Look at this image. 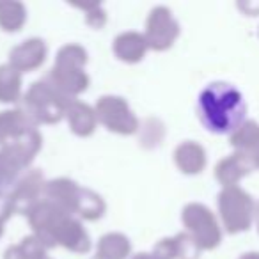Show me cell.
Segmentation results:
<instances>
[{
  "label": "cell",
  "mask_w": 259,
  "mask_h": 259,
  "mask_svg": "<svg viewBox=\"0 0 259 259\" xmlns=\"http://www.w3.org/2000/svg\"><path fill=\"white\" fill-rule=\"evenodd\" d=\"M23 98V75L11 64H0V103L11 105Z\"/></svg>",
  "instance_id": "14"
},
{
  "label": "cell",
  "mask_w": 259,
  "mask_h": 259,
  "mask_svg": "<svg viewBox=\"0 0 259 259\" xmlns=\"http://www.w3.org/2000/svg\"><path fill=\"white\" fill-rule=\"evenodd\" d=\"M73 101H75L73 98L64 94L45 76L41 80H36L23 94L22 110L37 126L55 124V122H61L62 119H66L68 108Z\"/></svg>",
  "instance_id": "5"
},
{
  "label": "cell",
  "mask_w": 259,
  "mask_h": 259,
  "mask_svg": "<svg viewBox=\"0 0 259 259\" xmlns=\"http://www.w3.org/2000/svg\"><path fill=\"white\" fill-rule=\"evenodd\" d=\"M45 199L57 204L64 211L78 217L80 220H89V222L101 219L107 209V204L100 194H96L91 188L80 187L76 181L69 178H57V180L47 181Z\"/></svg>",
  "instance_id": "4"
},
{
  "label": "cell",
  "mask_w": 259,
  "mask_h": 259,
  "mask_svg": "<svg viewBox=\"0 0 259 259\" xmlns=\"http://www.w3.org/2000/svg\"><path fill=\"white\" fill-rule=\"evenodd\" d=\"M178 34H180V25L165 6H156L149 11L144 30V37L148 41L149 50H167L172 47Z\"/></svg>",
  "instance_id": "9"
},
{
  "label": "cell",
  "mask_w": 259,
  "mask_h": 259,
  "mask_svg": "<svg viewBox=\"0 0 259 259\" xmlns=\"http://www.w3.org/2000/svg\"><path fill=\"white\" fill-rule=\"evenodd\" d=\"M71 6L82 9L85 15V23L93 29L100 30L107 25V11L100 2H71Z\"/></svg>",
  "instance_id": "18"
},
{
  "label": "cell",
  "mask_w": 259,
  "mask_h": 259,
  "mask_svg": "<svg viewBox=\"0 0 259 259\" xmlns=\"http://www.w3.org/2000/svg\"><path fill=\"white\" fill-rule=\"evenodd\" d=\"M96 255L101 259H128L132 257V241L126 234L112 231L98 240Z\"/></svg>",
  "instance_id": "13"
},
{
  "label": "cell",
  "mask_w": 259,
  "mask_h": 259,
  "mask_svg": "<svg viewBox=\"0 0 259 259\" xmlns=\"http://www.w3.org/2000/svg\"><path fill=\"white\" fill-rule=\"evenodd\" d=\"M45 259H52V257H45Z\"/></svg>",
  "instance_id": "23"
},
{
  "label": "cell",
  "mask_w": 259,
  "mask_h": 259,
  "mask_svg": "<svg viewBox=\"0 0 259 259\" xmlns=\"http://www.w3.org/2000/svg\"><path fill=\"white\" fill-rule=\"evenodd\" d=\"M25 217L29 220L32 234L47 248L64 247L76 254L89 252L91 238L82 220L64 211L48 199L37 202Z\"/></svg>",
  "instance_id": "2"
},
{
  "label": "cell",
  "mask_w": 259,
  "mask_h": 259,
  "mask_svg": "<svg viewBox=\"0 0 259 259\" xmlns=\"http://www.w3.org/2000/svg\"><path fill=\"white\" fill-rule=\"evenodd\" d=\"M27 23V8L18 0H0V29L18 32Z\"/></svg>",
  "instance_id": "15"
},
{
  "label": "cell",
  "mask_w": 259,
  "mask_h": 259,
  "mask_svg": "<svg viewBox=\"0 0 259 259\" xmlns=\"http://www.w3.org/2000/svg\"><path fill=\"white\" fill-rule=\"evenodd\" d=\"M91 259H101V257H98V255H93V257H91Z\"/></svg>",
  "instance_id": "22"
},
{
  "label": "cell",
  "mask_w": 259,
  "mask_h": 259,
  "mask_svg": "<svg viewBox=\"0 0 259 259\" xmlns=\"http://www.w3.org/2000/svg\"><path fill=\"white\" fill-rule=\"evenodd\" d=\"M47 43L41 37H29V39L13 47V50L9 52L8 64H11L13 68L18 69L23 75V73H30L34 69L41 68L43 62L47 61Z\"/></svg>",
  "instance_id": "10"
},
{
  "label": "cell",
  "mask_w": 259,
  "mask_h": 259,
  "mask_svg": "<svg viewBox=\"0 0 259 259\" xmlns=\"http://www.w3.org/2000/svg\"><path fill=\"white\" fill-rule=\"evenodd\" d=\"M174 160H176L178 167H180L183 172L194 174V172H199V169H201V165H202V153L195 144L185 142V144H180L176 148V151H174Z\"/></svg>",
  "instance_id": "17"
},
{
  "label": "cell",
  "mask_w": 259,
  "mask_h": 259,
  "mask_svg": "<svg viewBox=\"0 0 259 259\" xmlns=\"http://www.w3.org/2000/svg\"><path fill=\"white\" fill-rule=\"evenodd\" d=\"M66 121L68 126L76 137H91L98 128V117L96 110L91 105L83 103L80 100H75L68 108L66 114Z\"/></svg>",
  "instance_id": "12"
},
{
  "label": "cell",
  "mask_w": 259,
  "mask_h": 259,
  "mask_svg": "<svg viewBox=\"0 0 259 259\" xmlns=\"http://www.w3.org/2000/svg\"><path fill=\"white\" fill-rule=\"evenodd\" d=\"M8 220H9V217L2 211V208H0V238H2V234H4V226H6Z\"/></svg>",
  "instance_id": "20"
},
{
  "label": "cell",
  "mask_w": 259,
  "mask_h": 259,
  "mask_svg": "<svg viewBox=\"0 0 259 259\" xmlns=\"http://www.w3.org/2000/svg\"><path fill=\"white\" fill-rule=\"evenodd\" d=\"M87 59L89 55L82 45L66 43L64 47L59 48L57 57L47 78L64 94L76 100V96L89 89L91 83V78L85 71Z\"/></svg>",
  "instance_id": "6"
},
{
  "label": "cell",
  "mask_w": 259,
  "mask_h": 259,
  "mask_svg": "<svg viewBox=\"0 0 259 259\" xmlns=\"http://www.w3.org/2000/svg\"><path fill=\"white\" fill-rule=\"evenodd\" d=\"M47 180L37 169H29L16 180L8 199L0 201V208L11 219L13 215H27L34 206L45 199Z\"/></svg>",
  "instance_id": "7"
},
{
  "label": "cell",
  "mask_w": 259,
  "mask_h": 259,
  "mask_svg": "<svg viewBox=\"0 0 259 259\" xmlns=\"http://www.w3.org/2000/svg\"><path fill=\"white\" fill-rule=\"evenodd\" d=\"M197 112L206 130L217 135H229L243 124L247 103L233 83L211 82L199 94Z\"/></svg>",
  "instance_id": "3"
},
{
  "label": "cell",
  "mask_w": 259,
  "mask_h": 259,
  "mask_svg": "<svg viewBox=\"0 0 259 259\" xmlns=\"http://www.w3.org/2000/svg\"><path fill=\"white\" fill-rule=\"evenodd\" d=\"M48 248L34 234L22 238L18 243L9 245L4 252V259H45Z\"/></svg>",
  "instance_id": "16"
},
{
  "label": "cell",
  "mask_w": 259,
  "mask_h": 259,
  "mask_svg": "<svg viewBox=\"0 0 259 259\" xmlns=\"http://www.w3.org/2000/svg\"><path fill=\"white\" fill-rule=\"evenodd\" d=\"M41 148L43 135L22 108L0 112V178L13 180L27 172Z\"/></svg>",
  "instance_id": "1"
},
{
  "label": "cell",
  "mask_w": 259,
  "mask_h": 259,
  "mask_svg": "<svg viewBox=\"0 0 259 259\" xmlns=\"http://www.w3.org/2000/svg\"><path fill=\"white\" fill-rule=\"evenodd\" d=\"M130 259H155L151 255V252H139V254H134Z\"/></svg>",
  "instance_id": "21"
},
{
  "label": "cell",
  "mask_w": 259,
  "mask_h": 259,
  "mask_svg": "<svg viewBox=\"0 0 259 259\" xmlns=\"http://www.w3.org/2000/svg\"><path fill=\"white\" fill-rule=\"evenodd\" d=\"M94 110H96L98 122L112 134L134 135L141 128V122L130 103L117 94H103L101 98H98Z\"/></svg>",
  "instance_id": "8"
},
{
  "label": "cell",
  "mask_w": 259,
  "mask_h": 259,
  "mask_svg": "<svg viewBox=\"0 0 259 259\" xmlns=\"http://www.w3.org/2000/svg\"><path fill=\"white\" fill-rule=\"evenodd\" d=\"M112 50L114 55L121 62L126 64H137L146 57L149 47L148 41L144 37V32L139 30H124V32L117 34L112 43Z\"/></svg>",
  "instance_id": "11"
},
{
  "label": "cell",
  "mask_w": 259,
  "mask_h": 259,
  "mask_svg": "<svg viewBox=\"0 0 259 259\" xmlns=\"http://www.w3.org/2000/svg\"><path fill=\"white\" fill-rule=\"evenodd\" d=\"M151 255L155 259H176L180 255V247H178V236L163 238L153 247Z\"/></svg>",
  "instance_id": "19"
}]
</instances>
